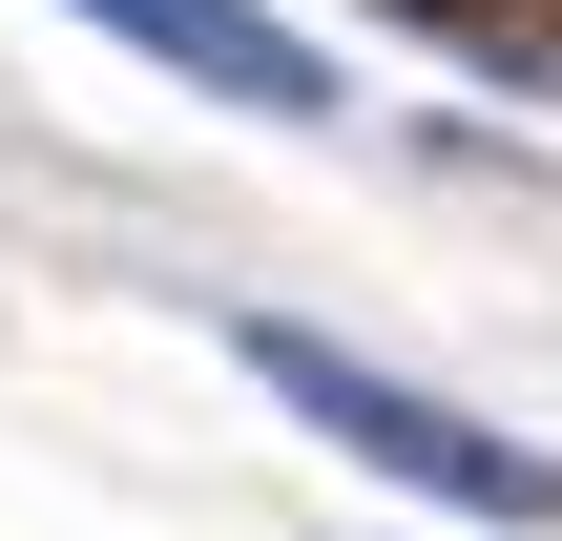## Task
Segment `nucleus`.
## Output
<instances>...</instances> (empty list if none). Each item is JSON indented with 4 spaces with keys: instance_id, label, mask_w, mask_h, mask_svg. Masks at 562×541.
Wrapping results in <instances>:
<instances>
[{
    "instance_id": "nucleus-4",
    "label": "nucleus",
    "mask_w": 562,
    "mask_h": 541,
    "mask_svg": "<svg viewBox=\"0 0 562 541\" xmlns=\"http://www.w3.org/2000/svg\"><path fill=\"white\" fill-rule=\"evenodd\" d=\"M480 541H501V521H480Z\"/></svg>"
},
{
    "instance_id": "nucleus-2",
    "label": "nucleus",
    "mask_w": 562,
    "mask_h": 541,
    "mask_svg": "<svg viewBox=\"0 0 562 541\" xmlns=\"http://www.w3.org/2000/svg\"><path fill=\"white\" fill-rule=\"evenodd\" d=\"M63 21H104V42H146L167 83H209V104H250V125H313L334 104V63L271 21V0H63Z\"/></svg>"
},
{
    "instance_id": "nucleus-1",
    "label": "nucleus",
    "mask_w": 562,
    "mask_h": 541,
    "mask_svg": "<svg viewBox=\"0 0 562 541\" xmlns=\"http://www.w3.org/2000/svg\"><path fill=\"white\" fill-rule=\"evenodd\" d=\"M334 459H375V480H417V500H459V521H501V541H542L562 521V459H521L501 417H459V396H417V375H375V354H334V334H292V313H250L229 334Z\"/></svg>"
},
{
    "instance_id": "nucleus-3",
    "label": "nucleus",
    "mask_w": 562,
    "mask_h": 541,
    "mask_svg": "<svg viewBox=\"0 0 562 541\" xmlns=\"http://www.w3.org/2000/svg\"><path fill=\"white\" fill-rule=\"evenodd\" d=\"M375 21H417V42H459L480 83H562V0H375Z\"/></svg>"
}]
</instances>
